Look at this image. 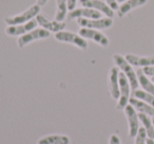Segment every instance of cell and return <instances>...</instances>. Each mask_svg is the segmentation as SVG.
I'll use <instances>...</instances> for the list:
<instances>
[{"instance_id": "obj_5", "label": "cell", "mask_w": 154, "mask_h": 144, "mask_svg": "<svg viewBox=\"0 0 154 144\" xmlns=\"http://www.w3.org/2000/svg\"><path fill=\"white\" fill-rule=\"evenodd\" d=\"M77 24L82 28L94 29V30H105L109 29L113 24V19L109 17H101L97 19H88V18H78Z\"/></svg>"}, {"instance_id": "obj_3", "label": "cell", "mask_w": 154, "mask_h": 144, "mask_svg": "<svg viewBox=\"0 0 154 144\" xmlns=\"http://www.w3.org/2000/svg\"><path fill=\"white\" fill-rule=\"evenodd\" d=\"M55 39L58 41H61V43L74 45L82 50L88 49V43L86 39L80 36L79 34L70 32V31H60V32L55 33Z\"/></svg>"}, {"instance_id": "obj_8", "label": "cell", "mask_w": 154, "mask_h": 144, "mask_svg": "<svg viewBox=\"0 0 154 144\" xmlns=\"http://www.w3.org/2000/svg\"><path fill=\"white\" fill-rule=\"evenodd\" d=\"M78 34L82 37H84L85 39H91V40L95 41L96 43L100 45L101 47H108L109 46V38L99 30L82 28L79 30V32H78Z\"/></svg>"}, {"instance_id": "obj_25", "label": "cell", "mask_w": 154, "mask_h": 144, "mask_svg": "<svg viewBox=\"0 0 154 144\" xmlns=\"http://www.w3.org/2000/svg\"><path fill=\"white\" fill-rule=\"evenodd\" d=\"M77 2H78V0H66L69 11H72V10H74L75 8H76Z\"/></svg>"}, {"instance_id": "obj_2", "label": "cell", "mask_w": 154, "mask_h": 144, "mask_svg": "<svg viewBox=\"0 0 154 144\" xmlns=\"http://www.w3.org/2000/svg\"><path fill=\"white\" fill-rule=\"evenodd\" d=\"M113 60H114V62H115L116 67L122 70V72L129 80L131 89H132L133 91L136 90L137 87H138V80H137L136 72L133 70L132 66H131V65L127 62L126 58H125L124 56L120 55V54H114Z\"/></svg>"}, {"instance_id": "obj_10", "label": "cell", "mask_w": 154, "mask_h": 144, "mask_svg": "<svg viewBox=\"0 0 154 144\" xmlns=\"http://www.w3.org/2000/svg\"><path fill=\"white\" fill-rule=\"evenodd\" d=\"M35 19L37 20V22H38V24L41 28L45 29L49 32L57 33L60 32V31H63L64 28H66V22L57 21V20H50L49 18L41 15V14H38Z\"/></svg>"}, {"instance_id": "obj_26", "label": "cell", "mask_w": 154, "mask_h": 144, "mask_svg": "<svg viewBox=\"0 0 154 144\" xmlns=\"http://www.w3.org/2000/svg\"><path fill=\"white\" fill-rule=\"evenodd\" d=\"M109 144H122V143H120L119 137H118V136H116V135H112L111 137H110Z\"/></svg>"}, {"instance_id": "obj_15", "label": "cell", "mask_w": 154, "mask_h": 144, "mask_svg": "<svg viewBox=\"0 0 154 144\" xmlns=\"http://www.w3.org/2000/svg\"><path fill=\"white\" fill-rule=\"evenodd\" d=\"M147 1L148 0H127V1L122 2V5L118 7V10H117L118 17H120V18L124 17V16H126L127 14L132 11V10L146 5Z\"/></svg>"}, {"instance_id": "obj_16", "label": "cell", "mask_w": 154, "mask_h": 144, "mask_svg": "<svg viewBox=\"0 0 154 144\" xmlns=\"http://www.w3.org/2000/svg\"><path fill=\"white\" fill-rule=\"evenodd\" d=\"M129 103H130V105H132L135 109L138 110L139 114H147V116L154 117V107L149 105L148 103H146V102L141 101V100H138V99H135V98H131V99L129 100Z\"/></svg>"}, {"instance_id": "obj_14", "label": "cell", "mask_w": 154, "mask_h": 144, "mask_svg": "<svg viewBox=\"0 0 154 144\" xmlns=\"http://www.w3.org/2000/svg\"><path fill=\"white\" fill-rule=\"evenodd\" d=\"M127 62L131 66L136 67H147V66H154V55L151 56H138L134 54H127L125 56Z\"/></svg>"}, {"instance_id": "obj_23", "label": "cell", "mask_w": 154, "mask_h": 144, "mask_svg": "<svg viewBox=\"0 0 154 144\" xmlns=\"http://www.w3.org/2000/svg\"><path fill=\"white\" fill-rule=\"evenodd\" d=\"M143 72L148 76H154V66H147L143 67Z\"/></svg>"}, {"instance_id": "obj_20", "label": "cell", "mask_w": 154, "mask_h": 144, "mask_svg": "<svg viewBox=\"0 0 154 144\" xmlns=\"http://www.w3.org/2000/svg\"><path fill=\"white\" fill-rule=\"evenodd\" d=\"M138 119L143 122V127H145L146 131H147V136L150 139L154 140V126L153 123L151 122V120L145 114H138Z\"/></svg>"}, {"instance_id": "obj_30", "label": "cell", "mask_w": 154, "mask_h": 144, "mask_svg": "<svg viewBox=\"0 0 154 144\" xmlns=\"http://www.w3.org/2000/svg\"><path fill=\"white\" fill-rule=\"evenodd\" d=\"M125 1H127V0H117V2H120V3L125 2Z\"/></svg>"}, {"instance_id": "obj_27", "label": "cell", "mask_w": 154, "mask_h": 144, "mask_svg": "<svg viewBox=\"0 0 154 144\" xmlns=\"http://www.w3.org/2000/svg\"><path fill=\"white\" fill-rule=\"evenodd\" d=\"M47 2H48V0H37V5H40V7L47 5Z\"/></svg>"}, {"instance_id": "obj_32", "label": "cell", "mask_w": 154, "mask_h": 144, "mask_svg": "<svg viewBox=\"0 0 154 144\" xmlns=\"http://www.w3.org/2000/svg\"><path fill=\"white\" fill-rule=\"evenodd\" d=\"M152 123H153V126H154V117H153V119H152Z\"/></svg>"}, {"instance_id": "obj_19", "label": "cell", "mask_w": 154, "mask_h": 144, "mask_svg": "<svg viewBox=\"0 0 154 144\" xmlns=\"http://www.w3.org/2000/svg\"><path fill=\"white\" fill-rule=\"evenodd\" d=\"M68 3L66 0H56V12H55V20L57 21H63L68 16Z\"/></svg>"}, {"instance_id": "obj_17", "label": "cell", "mask_w": 154, "mask_h": 144, "mask_svg": "<svg viewBox=\"0 0 154 144\" xmlns=\"http://www.w3.org/2000/svg\"><path fill=\"white\" fill-rule=\"evenodd\" d=\"M37 144H70V138L63 135H51L39 139Z\"/></svg>"}, {"instance_id": "obj_11", "label": "cell", "mask_w": 154, "mask_h": 144, "mask_svg": "<svg viewBox=\"0 0 154 144\" xmlns=\"http://www.w3.org/2000/svg\"><path fill=\"white\" fill-rule=\"evenodd\" d=\"M125 114L128 119L129 123V136L131 138L136 137L137 131H138V114H136V110L133 107L132 105L128 104V105L125 107Z\"/></svg>"}, {"instance_id": "obj_4", "label": "cell", "mask_w": 154, "mask_h": 144, "mask_svg": "<svg viewBox=\"0 0 154 144\" xmlns=\"http://www.w3.org/2000/svg\"><path fill=\"white\" fill-rule=\"evenodd\" d=\"M50 33L51 32H49V31H47L43 28H36L34 30L23 34L22 36H20L17 40V45L20 49H22L26 46H28L29 43H33V41L38 40V39H45L48 37H50Z\"/></svg>"}, {"instance_id": "obj_21", "label": "cell", "mask_w": 154, "mask_h": 144, "mask_svg": "<svg viewBox=\"0 0 154 144\" xmlns=\"http://www.w3.org/2000/svg\"><path fill=\"white\" fill-rule=\"evenodd\" d=\"M132 94H133V98L141 100V101L146 102V103H148L149 105L154 107V95L153 94H151V93L147 92V91H145V90H138V89L133 91Z\"/></svg>"}, {"instance_id": "obj_13", "label": "cell", "mask_w": 154, "mask_h": 144, "mask_svg": "<svg viewBox=\"0 0 154 144\" xmlns=\"http://www.w3.org/2000/svg\"><path fill=\"white\" fill-rule=\"evenodd\" d=\"M118 75H119V70L117 67H112L109 73V89H110V94L114 100L119 99V80H118Z\"/></svg>"}, {"instance_id": "obj_12", "label": "cell", "mask_w": 154, "mask_h": 144, "mask_svg": "<svg viewBox=\"0 0 154 144\" xmlns=\"http://www.w3.org/2000/svg\"><path fill=\"white\" fill-rule=\"evenodd\" d=\"M82 7H87V8H90V9L96 10L100 14H103L106 17L113 18L114 16L113 10L109 7V5L107 2L101 1V0H88L86 3L82 5Z\"/></svg>"}, {"instance_id": "obj_18", "label": "cell", "mask_w": 154, "mask_h": 144, "mask_svg": "<svg viewBox=\"0 0 154 144\" xmlns=\"http://www.w3.org/2000/svg\"><path fill=\"white\" fill-rule=\"evenodd\" d=\"M136 75L137 80H138V84L143 87V90L154 95V84L150 80H148L147 75L143 73L141 69H138L136 71Z\"/></svg>"}, {"instance_id": "obj_31", "label": "cell", "mask_w": 154, "mask_h": 144, "mask_svg": "<svg viewBox=\"0 0 154 144\" xmlns=\"http://www.w3.org/2000/svg\"><path fill=\"white\" fill-rule=\"evenodd\" d=\"M152 83L154 84V76H152Z\"/></svg>"}, {"instance_id": "obj_22", "label": "cell", "mask_w": 154, "mask_h": 144, "mask_svg": "<svg viewBox=\"0 0 154 144\" xmlns=\"http://www.w3.org/2000/svg\"><path fill=\"white\" fill-rule=\"evenodd\" d=\"M146 142H147V131L145 127H139L135 137V144H146Z\"/></svg>"}, {"instance_id": "obj_6", "label": "cell", "mask_w": 154, "mask_h": 144, "mask_svg": "<svg viewBox=\"0 0 154 144\" xmlns=\"http://www.w3.org/2000/svg\"><path fill=\"white\" fill-rule=\"evenodd\" d=\"M118 80H119V99H118V103L116 105L117 109H125L127 105L129 103L130 100V83L129 80L127 78V76L125 75L122 72H119L118 75Z\"/></svg>"}, {"instance_id": "obj_9", "label": "cell", "mask_w": 154, "mask_h": 144, "mask_svg": "<svg viewBox=\"0 0 154 144\" xmlns=\"http://www.w3.org/2000/svg\"><path fill=\"white\" fill-rule=\"evenodd\" d=\"M38 26V22L37 20L32 19L31 21L26 22V24H16V26H9L5 29V33L9 36H22L26 33L30 32V31L36 29V27Z\"/></svg>"}, {"instance_id": "obj_29", "label": "cell", "mask_w": 154, "mask_h": 144, "mask_svg": "<svg viewBox=\"0 0 154 144\" xmlns=\"http://www.w3.org/2000/svg\"><path fill=\"white\" fill-rule=\"evenodd\" d=\"M78 1H79V2H80V5H84V3H86L87 2V1H88V0H78Z\"/></svg>"}, {"instance_id": "obj_24", "label": "cell", "mask_w": 154, "mask_h": 144, "mask_svg": "<svg viewBox=\"0 0 154 144\" xmlns=\"http://www.w3.org/2000/svg\"><path fill=\"white\" fill-rule=\"evenodd\" d=\"M106 2L109 5V7L111 8L113 11H117L118 10V2H117V0H106Z\"/></svg>"}, {"instance_id": "obj_7", "label": "cell", "mask_w": 154, "mask_h": 144, "mask_svg": "<svg viewBox=\"0 0 154 144\" xmlns=\"http://www.w3.org/2000/svg\"><path fill=\"white\" fill-rule=\"evenodd\" d=\"M101 15L99 12L96 10L90 9L87 7H80V8H75L74 10L70 11L66 16L68 21L74 19H78V18H88V19H97V18H101Z\"/></svg>"}, {"instance_id": "obj_28", "label": "cell", "mask_w": 154, "mask_h": 144, "mask_svg": "<svg viewBox=\"0 0 154 144\" xmlns=\"http://www.w3.org/2000/svg\"><path fill=\"white\" fill-rule=\"evenodd\" d=\"M147 144H154V140H152V139H147Z\"/></svg>"}, {"instance_id": "obj_1", "label": "cell", "mask_w": 154, "mask_h": 144, "mask_svg": "<svg viewBox=\"0 0 154 144\" xmlns=\"http://www.w3.org/2000/svg\"><path fill=\"white\" fill-rule=\"evenodd\" d=\"M40 9H41L40 5H38L36 3V5H31L29 9L24 10L23 12L17 14V15L7 17L5 19V21L8 26H16V24H26V22L31 21L32 19L36 18V16L38 15V14H40Z\"/></svg>"}]
</instances>
